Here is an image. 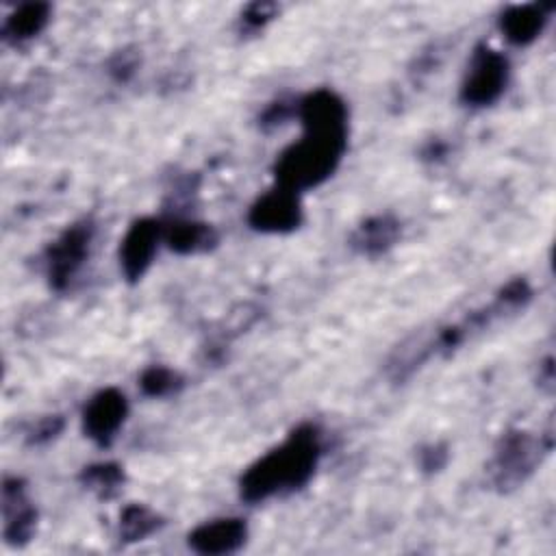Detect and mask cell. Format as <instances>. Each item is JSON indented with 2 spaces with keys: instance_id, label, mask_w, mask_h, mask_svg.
Wrapping results in <instances>:
<instances>
[{
  "instance_id": "6da1fadb",
  "label": "cell",
  "mask_w": 556,
  "mask_h": 556,
  "mask_svg": "<svg viewBox=\"0 0 556 556\" xmlns=\"http://www.w3.org/2000/svg\"><path fill=\"white\" fill-rule=\"evenodd\" d=\"M300 141L280 152L274 163L276 185L306 191L326 182L348 150V106L330 89H315L298 100Z\"/></svg>"
},
{
  "instance_id": "2e32d148",
  "label": "cell",
  "mask_w": 556,
  "mask_h": 556,
  "mask_svg": "<svg viewBox=\"0 0 556 556\" xmlns=\"http://www.w3.org/2000/svg\"><path fill=\"white\" fill-rule=\"evenodd\" d=\"M78 480L96 497L113 500L122 491V486L126 482V476H124L122 465L106 460V463H93V465L83 467Z\"/></svg>"
},
{
  "instance_id": "d6986e66",
  "label": "cell",
  "mask_w": 556,
  "mask_h": 556,
  "mask_svg": "<svg viewBox=\"0 0 556 556\" xmlns=\"http://www.w3.org/2000/svg\"><path fill=\"white\" fill-rule=\"evenodd\" d=\"M278 15V4L274 2H252L241 11L239 24L243 33L263 30Z\"/></svg>"
},
{
  "instance_id": "9c48e42d",
  "label": "cell",
  "mask_w": 556,
  "mask_h": 556,
  "mask_svg": "<svg viewBox=\"0 0 556 556\" xmlns=\"http://www.w3.org/2000/svg\"><path fill=\"white\" fill-rule=\"evenodd\" d=\"M161 241L163 224L159 219L141 217L130 224L119 243V269L128 282H137L146 276Z\"/></svg>"
},
{
  "instance_id": "277c9868",
  "label": "cell",
  "mask_w": 556,
  "mask_h": 556,
  "mask_svg": "<svg viewBox=\"0 0 556 556\" xmlns=\"http://www.w3.org/2000/svg\"><path fill=\"white\" fill-rule=\"evenodd\" d=\"M549 450H552V432H545V434H532L526 430L504 432L489 463L491 484L502 493H508L521 486L541 465L543 456L549 454Z\"/></svg>"
},
{
  "instance_id": "8fae6325",
  "label": "cell",
  "mask_w": 556,
  "mask_h": 556,
  "mask_svg": "<svg viewBox=\"0 0 556 556\" xmlns=\"http://www.w3.org/2000/svg\"><path fill=\"white\" fill-rule=\"evenodd\" d=\"M189 547L198 554L217 556L239 552L248 541V523L241 517H219L189 532Z\"/></svg>"
},
{
  "instance_id": "3957f363",
  "label": "cell",
  "mask_w": 556,
  "mask_h": 556,
  "mask_svg": "<svg viewBox=\"0 0 556 556\" xmlns=\"http://www.w3.org/2000/svg\"><path fill=\"white\" fill-rule=\"evenodd\" d=\"M532 298V287L526 278H513L508 280L495 298L478 308L465 315L463 319L437 328V332L430 339L406 343L397 348V352L389 358L387 371L393 380H406L415 369H419L430 356H452L463 343H467L478 332L486 330L497 317L510 315L519 308H523Z\"/></svg>"
},
{
  "instance_id": "30bf717a",
  "label": "cell",
  "mask_w": 556,
  "mask_h": 556,
  "mask_svg": "<svg viewBox=\"0 0 556 556\" xmlns=\"http://www.w3.org/2000/svg\"><path fill=\"white\" fill-rule=\"evenodd\" d=\"M2 517H4V541L11 547L26 545L37 528V508L26 493L22 478L11 476L2 482Z\"/></svg>"
},
{
  "instance_id": "ffe728a7",
  "label": "cell",
  "mask_w": 556,
  "mask_h": 556,
  "mask_svg": "<svg viewBox=\"0 0 556 556\" xmlns=\"http://www.w3.org/2000/svg\"><path fill=\"white\" fill-rule=\"evenodd\" d=\"M65 421L61 415H48V417H41L37 424L30 426V430L26 432V443L28 445H46L50 443L52 439H56L63 430Z\"/></svg>"
},
{
  "instance_id": "7402d4cb",
  "label": "cell",
  "mask_w": 556,
  "mask_h": 556,
  "mask_svg": "<svg viewBox=\"0 0 556 556\" xmlns=\"http://www.w3.org/2000/svg\"><path fill=\"white\" fill-rule=\"evenodd\" d=\"M447 458H450V452L445 443H428L417 452V463L424 473L441 471L447 465Z\"/></svg>"
},
{
  "instance_id": "9a60e30c",
  "label": "cell",
  "mask_w": 556,
  "mask_h": 556,
  "mask_svg": "<svg viewBox=\"0 0 556 556\" xmlns=\"http://www.w3.org/2000/svg\"><path fill=\"white\" fill-rule=\"evenodd\" d=\"M50 11L48 2H24L15 7L2 24V39L9 43H24L37 37L48 26Z\"/></svg>"
},
{
  "instance_id": "ac0fdd59",
  "label": "cell",
  "mask_w": 556,
  "mask_h": 556,
  "mask_svg": "<svg viewBox=\"0 0 556 556\" xmlns=\"http://www.w3.org/2000/svg\"><path fill=\"white\" fill-rule=\"evenodd\" d=\"M139 387L148 397H169L185 387V378L165 365H150L139 376Z\"/></svg>"
},
{
  "instance_id": "cb8c5ba5",
  "label": "cell",
  "mask_w": 556,
  "mask_h": 556,
  "mask_svg": "<svg viewBox=\"0 0 556 556\" xmlns=\"http://www.w3.org/2000/svg\"><path fill=\"white\" fill-rule=\"evenodd\" d=\"M445 154H447V143H443V141H439V139L428 141L426 148H424V152H421V156H424L426 161H439V159H443Z\"/></svg>"
},
{
  "instance_id": "5b68a950",
  "label": "cell",
  "mask_w": 556,
  "mask_h": 556,
  "mask_svg": "<svg viewBox=\"0 0 556 556\" xmlns=\"http://www.w3.org/2000/svg\"><path fill=\"white\" fill-rule=\"evenodd\" d=\"M96 235V224L85 217L67 226L43 252V265H46V278L48 285L63 293L72 287L80 269L85 267L91 243Z\"/></svg>"
},
{
  "instance_id": "e0dca14e",
  "label": "cell",
  "mask_w": 556,
  "mask_h": 556,
  "mask_svg": "<svg viewBox=\"0 0 556 556\" xmlns=\"http://www.w3.org/2000/svg\"><path fill=\"white\" fill-rule=\"evenodd\" d=\"M163 517L143 504H128L119 517V539L137 543L161 530Z\"/></svg>"
},
{
  "instance_id": "52a82bcc",
  "label": "cell",
  "mask_w": 556,
  "mask_h": 556,
  "mask_svg": "<svg viewBox=\"0 0 556 556\" xmlns=\"http://www.w3.org/2000/svg\"><path fill=\"white\" fill-rule=\"evenodd\" d=\"M302 219H304V213H302L300 193L280 185L258 195L248 211V224L256 232H265V235L293 232L295 228H300Z\"/></svg>"
},
{
  "instance_id": "4fadbf2b",
  "label": "cell",
  "mask_w": 556,
  "mask_h": 556,
  "mask_svg": "<svg viewBox=\"0 0 556 556\" xmlns=\"http://www.w3.org/2000/svg\"><path fill=\"white\" fill-rule=\"evenodd\" d=\"M163 241L167 243V248L172 252L191 256V254L211 252L219 243V235L206 222L176 217V219L163 224Z\"/></svg>"
},
{
  "instance_id": "ba28073f",
  "label": "cell",
  "mask_w": 556,
  "mask_h": 556,
  "mask_svg": "<svg viewBox=\"0 0 556 556\" xmlns=\"http://www.w3.org/2000/svg\"><path fill=\"white\" fill-rule=\"evenodd\" d=\"M128 417V400L115 389H100L83 408V432L96 445L109 447Z\"/></svg>"
},
{
  "instance_id": "5bb4252c",
  "label": "cell",
  "mask_w": 556,
  "mask_h": 556,
  "mask_svg": "<svg viewBox=\"0 0 556 556\" xmlns=\"http://www.w3.org/2000/svg\"><path fill=\"white\" fill-rule=\"evenodd\" d=\"M549 9L539 2L513 4L500 15V30L513 46H528L543 33Z\"/></svg>"
},
{
  "instance_id": "44dd1931",
  "label": "cell",
  "mask_w": 556,
  "mask_h": 556,
  "mask_svg": "<svg viewBox=\"0 0 556 556\" xmlns=\"http://www.w3.org/2000/svg\"><path fill=\"white\" fill-rule=\"evenodd\" d=\"M293 115H298V102H287V100H276L271 102L258 117V126L263 130H274L278 126H282L285 122H289Z\"/></svg>"
},
{
  "instance_id": "8992f818",
  "label": "cell",
  "mask_w": 556,
  "mask_h": 556,
  "mask_svg": "<svg viewBox=\"0 0 556 556\" xmlns=\"http://www.w3.org/2000/svg\"><path fill=\"white\" fill-rule=\"evenodd\" d=\"M510 63L508 59L493 50L491 46L480 43L467 65V72L460 83V102L467 106H491L497 102L508 85Z\"/></svg>"
},
{
  "instance_id": "603a6c76",
  "label": "cell",
  "mask_w": 556,
  "mask_h": 556,
  "mask_svg": "<svg viewBox=\"0 0 556 556\" xmlns=\"http://www.w3.org/2000/svg\"><path fill=\"white\" fill-rule=\"evenodd\" d=\"M137 63H139V59H137L135 52H130V50H119V52L111 59L109 72H111V76H113L115 80H128V78L135 74Z\"/></svg>"
},
{
  "instance_id": "7a4b0ae2",
  "label": "cell",
  "mask_w": 556,
  "mask_h": 556,
  "mask_svg": "<svg viewBox=\"0 0 556 556\" xmlns=\"http://www.w3.org/2000/svg\"><path fill=\"white\" fill-rule=\"evenodd\" d=\"M324 454V434L317 424L295 426L287 439L254 460L239 478V495L258 504L276 495L300 491L315 473Z\"/></svg>"
},
{
  "instance_id": "7c38bea8",
  "label": "cell",
  "mask_w": 556,
  "mask_h": 556,
  "mask_svg": "<svg viewBox=\"0 0 556 556\" xmlns=\"http://www.w3.org/2000/svg\"><path fill=\"white\" fill-rule=\"evenodd\" d=\"M402 235V224L391 213H380L363 219L350 235V248L361 254L376 258L389 252Z\"/></svg>"
}]
</instances>
